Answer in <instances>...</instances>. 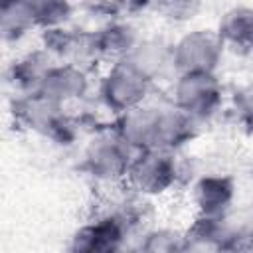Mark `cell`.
<instances>
[{
    "instance_id": "obj_1",
    "label": "cell",
    "mask_w": 253,
    "mask_h": 253,
    "mask_svg": "<svg viewBox=\"0 0 253 253\" xmlns=\"http://www.w3.org/2000/svg\"><path fill=\"white\" fill-rule=\"evenodd\" d=\"M225 34L235 42H253V12L239 10L225 20Z\"/></svg>"
},
{
    "instance_id": "obj_2",
    "label": "cell",
    "mask_w": 253,
    "mask_h": 253,
    "mask_svg": "<svg viewBox=\"0 0 253 253\" xmlns=\"http://www.w3.org/2000/svg\"><path fill=\"white\" fill-rule=\"evenodd\" d=\"M28 8L34 22L42 24H55L65 18V4L63 0H28Z\"/></svg>"
}]
</instances>
